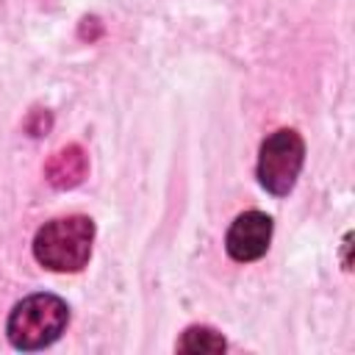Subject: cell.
Returning <instances> with one entry per match:
<instances>
[{"instance_id": "6", "label": "cell", "mask_w": 355, "mask_h": 355, "mask_svg": "<svg viewBox=\"0 0 355 355\" xmlns=\"http://www.w3.org/2000/svg\"><path fill=\"white\" fill-rule=\"evenodd\" d=\"M225 338L205 324H191L186 327L183 338L178 341V352H225Z\"/></svg>"}, {"instance_id": "4", "label": "cell", "mask_w": 355, "mask_h": 355, "mask_svg": "<svg viewBox=\"0 0 355 355\" xmlns=\"http://www.w3.org/2000/svg\"><path fill=\"white\" fill-rule=\"evenodd\" d=\"M272 241V216L263 211H244L233 219L227 236H225V250L233 261L250 263L258 261Z\"/></svg>"}, {"instance_id": "3", "label": "cell", "mask_w": 355, "mask_h": 355, "mask_svg": "<svg viewBox=\"0 0 355 355\" xmlns=\"http://www.w3.org/2000/svg\"><path fill=\"white\" fill-rule=\"evenodd\" d=\"M302 161H305L302 136L291 128L275 130L261 144V155H258V180H261V186L275 197H286L294 189L297 178H300Z\"/></svg>"}, {"instance_id": "2", "label": "cell", "mask_w": 355, "mask_h": 355, "mask_svg": "<svg viewBox=\"0 0 355 355\" xmlns=\"http://www.w3.org/2000/svg\"><path fill=\"white\" fill-rule=\"evenodd\" d=\"M69 324V308L55 294H31L14 305L6 333L17 349H44Z\"/></svg>"}, {"instance_id": "1", "label": "cell", "mask_w": 355, "mask_h": 355, "mask_svg": "<svg viewBox=\"0 0 355 355\" xmlns=\"http://www.w3.org/2000/svg\"><path fill=\"white\" fill-rule=\"evenodd\" d=\"M94 241V222L89 216H61L39 227L33 255L53 272H80L89 263Z\"/></svg>"}, {"instance_id": "5", "label": "cell", "mask_w": 355, "mask_h": 355, "mask_svg": "<svg viewBox=\"0 0 355 355\" xmlns=\"http://www.w3.org/2000/svg\"><path fill=\"white\" fill-rule=\"evenodd\" d=\"M86 169H89V161H86V153L83 147L78 144H67L61 147L44 166V175L50 180V186L55 189H75L83 178H86Z\"/></svg>"}]
</instances>
